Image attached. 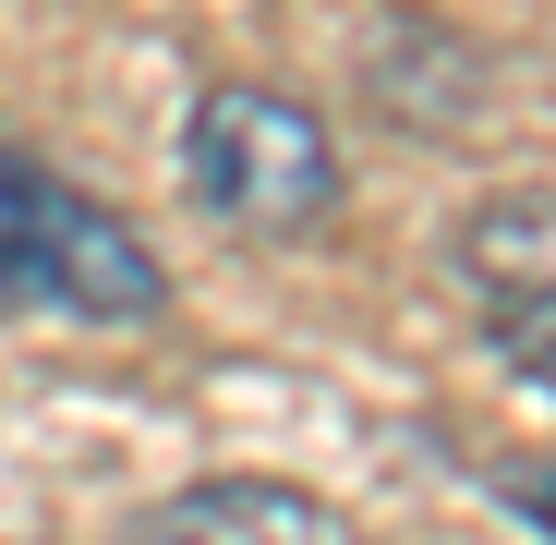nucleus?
Listing matches in <instances>:
<instances>
[{
	"instance_id": "obj_4",
	"label": "nucleus",
	"mask_w": 556,
	"mask_h": 545,
	"mask_svg": "<svg viewBox=\"0 0 556 545\" xmlns=\"http://www.w3.org/2000/svg\"><path fill=\"white\" fill-rule=\"evenodd\" d=\"M459 280L484 292V315L556 292V195H484L459 219Z\"/></svg>"
},
{
	"instance_id": "obj_1",
	"label": "nucleus",
	"mask_w": 556,
	"mask_h": 545,
	"mask_svg": "<svg viewBox=\"0 0 556 545\" xmlns=\"http://www.w3.org/2000/svg\"><path fill=\"white\" fill-rule=\"evenodd\" d=\"M0 304L134 327V315L169 304V267L146 255V231L122 207H98L85 182H61L49 158H25L13 134H0Z\"/></svg>"
},
{
	"instance_id": "obj_3",
	"label": "nucleus",
	"mask_w": 556,
	"mask_h": 545,
	"mask_svg": "<svg viewBox=\"0 0 556 545\" xmlns=\"http://www.w3.org/2000/svg\"><path fill=\"white\" fill-rule=\"evenodd\" d=\"M134 545H339V521L278 473H206L134 521Z\"/></svg>"
},
{
	"instance_id": "obj_6",
	"label": "nucleus",
	"mask_w": 556,
	"mask_h": 545,
	"mask_svg": "<svg viewBox=\"0 0 556 545\" xmlns=\"http://www.w3.org/2000/svg\"><path fill=\"white\" fill-rule=\"evenodd\" d=\"M484 485H496V497H508V509H520V521L556 545V461H496Z\"/></svg>"
},
{
	"instance_id": "obj_2",
	"label": "nucleus",
	"mask_w": 556,
	"mask_h": 545,
	"mask_svg": "<svg viewBox=\"0 0 556 545\" xmlns=\"http://www.w3.org/2000/svg\"><path fill=\"white\" fill-rule=\"evenodd\" d=\"M181 195H194L218 231H254V243H291L339 207V146L303 98L278 85H206L181 110Z\"/></svg>"
},
{
	"instance_id": "obj_5",
	"label": "nucleus",
	"mask_w": 556,
	"mask_h": 545,
	"mask_svg": "<svg viewBox=\"0 0 556 545\" xmlns=\"http://www.w3.org/2000/svg\"><path fill=\"white\" fill-rule=\"evenodd\" d=\"M496 351L520 363V388H544V400H556V292H532V304H496Z\"/></svg>"
}]
</instances>
